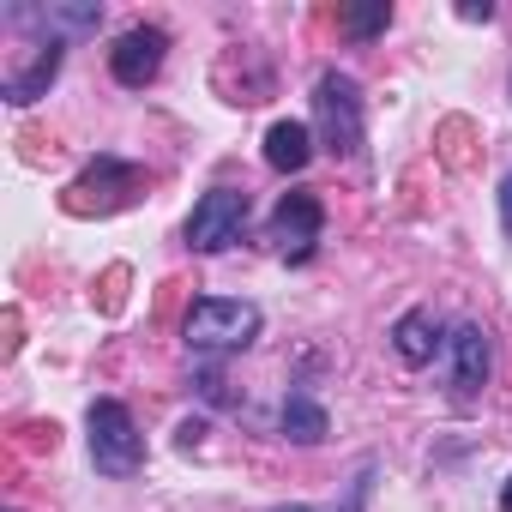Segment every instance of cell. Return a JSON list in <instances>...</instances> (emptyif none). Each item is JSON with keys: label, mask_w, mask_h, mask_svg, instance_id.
<instances>
[{"label": "cell", "mask_w": 512, "mask_h": 512, "mask_svg": "<svg viewBox=\"0 0 512 512\" xmlns=\"http://www.w3.org/2000/svg\"><path fill=\"white\" fill-rule=\"evenodd\" d=\"M320 235H326V205H320V193L296 187V193H284V199L272 205L266 241H272V253H278L284 266H308L314 253H320Z\"/></svg>", "instance_id": "4"}, {"label": "cell", "mask_w": 512, "mask_h": 512, "mask_svg": "<svg viewBox=\"0 0 512 512\" xmlns=\"http://www.w3.org/2000/svg\"><path fill=\"white\" fill-rule=\"evenodd\" d=\"M266 314L253 308V302H229V296H199L181 320V338L193 356H235L247 350L253 338H260Z\"/></svg>", "instance_id": "3"}, {"label": "cell", "mask_w": 512, "mask_h": 512, "mask_svg": "<svg viewBox=\"0 0 512 512\" xmlns=\"http://www.w3.org/2000/svg\"><path fill=\"white\" fill-rule=\"evenodd\" d=\"M266 163L278 175H302L314 163V127L308 121H272L266 127Z\"/></svg>", "instance_id": "11"}, {"label": "cell", "mask_w": 512, "mask_h": 512, "mask_svg": "<svg viewBox=\"0 0 512 512\" xmlns=\"http://www.w3.org/2000/svg\"><path fill=\"white\" fill-rule=\"evenodd\" d=\"M133 193H145V169L139 163H121V157H91L79 169V181L67 187V205L73 211H121Z\"/></svg>", "instance_id": "6"}, {"label": "cell", "mask_w": 512, "mask_h": 512, "mask_svg": "<svg viewBox=\"0 0 512 512\" xmlns=\"http://www.w3.org/2000/svg\"><path fill=\"white\" fill-rule=\"evenodd\" d=\"M500 229H506V241H512V169H506V181H500Z\"/></svg>", "instance_id": "15"}, {"label": "cell", "mask_w": 512, "mask_h": 512, "mask_svg": "<svg viewBox=\"0 0 512 512\" xmlns=\"http://www.w3.org/2000/svg\"><path fill=\"white\" fill-rule=\"evenodd\" d=\"M247 217H253V199H247L241 187H211V193L193 199L181 235H187L193 253H229V247L247 235Z\"/></svg>", "instance_id": "5"}, {"label": "cell", "mask_w": 512, "mask_h": 512, "mask_svg": "<svg viewBox=\"0 0 512 512\" xmlns=\"http://www.w3.org/2000/svg\"><path fill=\"white\" fill-rule=\"evenodd\" d=\"M278 428H284V440H296V446H320V440L332 434V416H326V404H320L314 392H290V398L278 404Z\"/></svg>", "instance_id": "12"}, {"label": "cell", "mask_w": 512, "mask_h": 512, "mask_svg": "<svg viewBox=\"0 0 512 512\" xmlns=\"http://www.w3.org/2000/svg\"><path fill=\"white\" fill-rule=\"evenodd\" d=\"M338 25H344L350 43H368V37H380V31L392 25V7H386V0H374V7H344Z\"/></svg>", "instance_id": "13"}, {"label": "cell", "mask_w": 512, "mask_h": 512, "mask_svg": "<svg viewBox=\"0 0 512 512\" xmlns=\"http://www.w3.org/2000/svg\"><path fill=\"white\" fill-rule=\"evenodd\" d=\"M458 19H470V25H488V19H494V7H488V0H482V7H458Z\"/></svg>", "instance_id": "16"}, {"label": "cell", "mask_w": 512, "mask_h": 512, "mask_svg": "<svg viewBox=\"0 0 512 512\" xmlns=\"http://www.w3.org/2000/svg\"><path fill=\"white\" fill-rule=\"evenodd\" d=\"M163 61H169V31L163 25H127L109 49V79L121 91H145L163 73Z\"/></svg>", "instance_id": "7"}, {"label": "cell", "mask_w": 512, "mask_h": 512, "mask_svg": "<svg viewBox=\"0 0 512 512\" xmlns=\"http://www.w3.org/2000/svg\"><path fill=\"white\" fill-rule=\"evenodd\" d=\"M85 446H91V470L109 476V482H127V476L145 470V434H139V422L121 398H91Z\"/></svg>", "instance_id": "2"}, {"label": "cell", "mask_w": 512, "mask_h": 512, "mask_svg": "<svg viewBox=\"0 0 512 512\" xmlns=\"http://www.w3.org/2000/svg\"><path fill=\"white\" fill-rule=\"evenodd\" d=\"M500 512H512V476L500 482Z\"/></svg>", "instance_id": "17"}, {"label": "cell", "mask_w": 512, "mask_h": 512, "mask_svg": "<svg viewBox=\"0 0 512 512\" xmlns=\"http://www.w3.org/2000/svg\"><path fill=\"white\" fill-rule=\"evenodd\" d=\"M272 512H314V506H272Z\"/></svg>", "instance_id": "18"}, {"label": "cell", "mask_w": 512, "mask_h": 512, "mask_svg": "<svg viewBox=\"0 0 512 512\" xmlns=\"http://www.w3.org/2000/svg\"><path fill=\"white\" fill-rule=\"evenodd\" d=\"M446 356H452V398L470 404L482 386H488V368H494V344L476 320H458L446 332Z\"/></svg>", "instance_id": "8"}, {"label": "cell", "mask_w": 512, "mask_h": 512, "mask_svg": "<svg viewBox=\"0 0 512 512\" xmlns=\"http://www.w3.org/2000/svg\"><path fill=\"white\" fill-rule=\"evenodd\" d=\"M314 139L332 157H362V145H368V103L344 67H326L314 79Z\"/></svg>", "instance_id": "1"}, {"label": "cell", "mask_w": 512, "mask_h": 512, "mask_svg": "<svg viewBox=\"0 0 512 512\" xmlns=\"http://www.w3.org/2000/svg\"><path fill=\"white\" fill-rule=\"evenodd\" d=\"M61 61H67V37L31 43V61H25V67H7V79H0V97H7L13 109H31V103L49 97V85L61 79Z\"/></svg>", "instance_id": "9"}, {"label": "cell", "mask_w": 512, "mask_h": 512, "mask_svg": "<svg viewBox=\"0 0 512 512\" xmlns=\"http://www.w3.org/2000/svg\"><path fill=\"white\" fill-rule=\"evenodd\" d=\"M440 350H446V332H440V320H434L428 308H404V314L392 320V356H398L404 368H428Z\"/></svg>", "instance_id": "10"}, {"label": "cell", "mask_w": 512, "mask_h": 512, "mask_svg": "<svg viewBox=\"0 0 512 512\" xmlns=\"http://www.w3.org/2000/svg\"><path fill=\"white\" fill-rule=\"evenodd\" d=\"M368 488H374V464H362V470H356V482H350V494H344V506H338V512H368Z\"/></svg>", "instance_id": "14"}]
</instances>
